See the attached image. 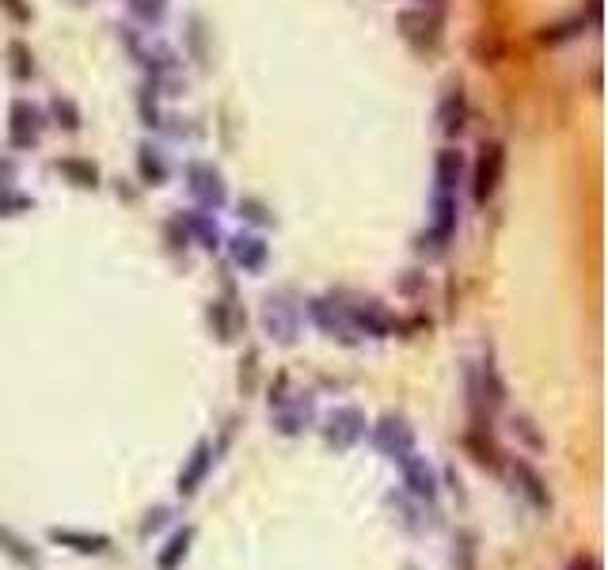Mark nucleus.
Returning a JSON list of instances; mask_svg holds the SVG:
<instances>
[{"mask_svg":"<svg viewBox=\"0 0 608 570\" xmlns=\"http://www.w3.org/2000/svg\"><path fill=\"white\" fill-rule=\"evenodd\" d=\"M46 540L57 548H69L76 555H107L111 551V536L107 532H88V529H69V525H54L46 532Z\"/></svg>","mask_w":608,"mask_h":570,"instance_id":"2eb2a0df","label":"nucleus"},{"mask_svg":"<svg viewBox=\"0 0 608 570\" xmlns=\"http://www.w3.org/2000/svg\"><path fill=\"white\" fill-rule=\"evenodd\" d=\"M510 430H513V437H521L529 449H544V437H540V430H536V422H532L529 415H513Z\"/></svg>","mask_w":608,"mask_h":570,"instance_id":"2f4dec72","label":"nucleus"},{"mask_svg":"<svg viewBox=\"0 0 608 570\" xmlns=\"http://www.w3.org/2000/svg\"><path fill=\"white\" fill-rule=\"evenodd\" d=\"M399 27H403V38L415 46L418 54H434L441 46V27H445V16L437 12H426V8H411L399 16Z\"/></svg>","mask_w":608,"mask_h":570,"instance_id":"ddd939ff","label":"nucleus"},{"mask_svg":"<svg viewBox=\"0 0 608 570\" xmlns=\"http://www.w3.org/2000/svg\"><path fill=\"white\" fill-rule=\"evenodd\" d=\"M76 190H95L99 187V168H95L92 160H84V156H61L54 164Z\"/></svg>","mask_w":608,"mask_h":570,"instance_id":"b1692460","label":"nucleus"},{"mask_svg":"<svg viewBox=\"0 0 608 570\" xmlns=\"http://www.w3.org/2000/svg\"><path fill=\"white\" fill-rule=\"evenodd\" d=\"M502 175H506V145L502 141H483L479 156L472 164V202L475 206H487L498 187H502Z\"/></svg>","mask_w":608,"mask_h":570,"instance_id":"39448f33","label":"nucleus"},{"mask_svg":"<svg viewBox=\"0 0 608 570\" xmlns=\"http://www.w3.org/2000/svg\"><path fill=\"white\" fill-rule=\"evenodd\" d=\"M190 544H194V525H183L168 536V544L156 551V570H179L183 559L190 555Z\"/></svg>","mask_w":608,"mask_h":570,"instance_id":"5701e85b","label":"nucleus"},{"mask_svg":"<svg viewBox=\"0 0 608 570\" xmlns=\"http://www.w3.org/2000/svg\"><path fill=\"white\" fill-rule=\"evenodd\" d=\"M164 236H168V247L171 251H187V232H183V225H179V217H171L168 225H164Z\"/></svg>","mask_w":608,"mask_h":570,"instance_id":"f704fd0d","label":"nucleus"},{"mask_svg":"<svg viewBox=\"0 0 608 570\" xmlns=\"http://www.w3.org/2000/svg\"><path fill=\"white\" fill-rule=\"evenodd\" d=\"M301 323H304V301L293 289H278V293H266L263 301V331L278 346H293L301 339Z\"/></svg>","mask_w":608,"mask_h":570,"instance_id":"f03ea898","label":"nucleus"},{"mask_svg":"<svg viewBox=\"0 0 608 570\" xmlns=\"http://www.w3.org/2000/svg\"><path fill=\"white\" fill-rule=\"evenodd\" d=\"M472 57L483 65V69L502 65V57H506V42H502V35H498V31H491V27H483V31L472 38Z\"/></svg>","mask_w":608,"mask_h":570,"instance_id":"393cba45","label":"nucleus"},{"mask_svg":"<svg viewBox=\"0 0 608 570\" xmlns=\"http://www.w3.org/2000/svg\"><path fill=\"white\" fill-rule=\"evenodd\" d=\"M16 179H19L16 156H0V217H19V213H27V209L35 206V198H27V194L16 190Z\"/></svg>","mask_w":608,"mask_h":570,"instance_id":"a211bd4d","label":"nucleus"},{"mask_svg":"<svg viewBox=\"0 0 608 570\" xmlns=\"http://www.w3.org/2000/svg\"><path fill=\"white\" fill-rule=\"evenodd\" d=\"M304 312L312 316V323L320 327L327 339L342 342V346H361V335L358 327H354V320H350V312L342 308V301L331 293V297H312V301L304 304Z\"/></svg>","mask_w":608,"mask_h":570,"instance_id":"423d86ee","label":"nucleus"},{"mask_svg":"<svg viewBox=\"0 0 608 570\" xmlns=\"http://www.w3.org/2000/svg\"><path fill=\"white\" fill-rule=\"evenodd\" d=\"M586 23L589 27H597V23H601V0H586Z\"/></svg>","mask_w":608,"mask_h":570,"instance_id":"4c0bfd02","label":"nucleus"},{"mask_svg":"<svg viewBox=\"0 0 608 570\" xmlns=\"http://www.w3.org/2000/svg\"><path fill=\"white\" fill-rule=\"evenodd\" d=\"M236 304L228 301H209V327H213V335L221 342H232L236 339Z\"/></svg>","mask_w":608,"mask_h":570,"instance_id":"bb28decb","label":"nucleus"},{"mask_svg":"<svg viewBox=\"0 0 608 570\" xmlns=\"http://www.w3.org/2000/svg\"><path fill=\"white\" fill-rule=\"evenodd\" d=\"M187 190H190V198L198 202V209L217 213V209L228 206L225 175H221V168L206 164V160H194V164H187Z\"/></svg>","mask_w":608,"mask_h":570,"instance_id":"6e6552de","label":"nucleus"},{"mask_svg":"<svg viewBox=\"0 0 608 570\" xmlns=\"http://www.w3.org/2000/svg\"><path fill=\"white\" fill-rule=\"evenodd\" d=\"M0 555H8L16 567L23 570H38L42 567V555H38V548L31 544V540H23L12 525H0Z\"/></svg>","mask_w":608,"mask_h":570,"instance_id":"412c9836","label":"nucleus"},{"mask_svg":"<svg viewBox=\"0 0 608 570\" xmlns=\"http://www.w3.org/2000/svg\"><path fill=\"white\" fill-rule=\"evenodd\" d=\"M46 133V111L31 99H16L8 107V145L16 152H31Z\"/></svg>","mask_w":608,"mask_h":570,"instance_id":"1a4fd4ad","label":"nucleus"},{"mask_svg":"<svg viewBox=\"0 0 608 570\" xmlns=\"http://www.w3.org/2000/svg\"><path fill=\"white\" fill-rule=\"evenodd\" d=\"M567 570H601V563H597L593 555H574L567 563Z\"/></svg>","mask_w":608,"mask_h":570,"instance_id":"e433bc0d","label":"nucleus"},{"mask_svg":"<svg viewBox=\"0 0 608 570\" xmlns=\"http://www.w3.org/2000/svg\"><path fill=\"white\" fill-rule=\"evenodd\" d=\"M8 57H12V76L16 80H31L35 76V54L27 50V42H8Z\"/></svg>","mask_w":608,"mask_h":570,"instance_id":"c756f323","label":"nucleus"},{"mask_svg":"<svg viewBox=\"0 0 608 570\" xmlns=\"http://www.w3.org/2000/svg\"><path fill=\"white\" fill-rule=\"evenodd\" d=\"M510 468H513V479H517V487H521V494H525V498H529V502H532V510H540V513L551 510L548 479H544V475L536 472V468H532L529 460H521V456L513 460Z\"/></svg>","mask_w":608,"mask_h":570,"instance_id":"6ab92c4d","label":"nucleus"},{"mask_svg":"<svg viewBox=\"0 0 608 570\" xmlns=\"http://www.w3.org/2000/svg\"><path fill=\"white\" fill-rule=\"evenodd\" d=\"M46 122H54L57 130L65 133H76L84 126V114H80V107H76L69 95H54L50 107H46Z\"/></svg>","mask_w":608,"mask_h":570,"instance_id":"a878e982","label":"nucleus"},{"mask_svg":"<svg viewBox=\"0 0 608 570\" xmlns=\"http://www.w3.org/2000/svg\"><path fill=\"white\" fill-rule=\"evenodd\" d=\"M130 16L141 23V27H156L160 19L168 16V0H126Z\"/></svg>","mask_w":608,"mask_h":570,"instance_id":"c85d7f7f","label":"nucleus"},{"mask_svg":"<svg viewBox=\"0 0 608 570\" xmlns=\"http://www.w3.org/2000/svg\"><path fill=\"white\" fill-rule=\"evenodd\" d=\"M369 434V418L361 407L346 403V407H335L331 415L323 418V441L335 449V453H350L354 445H361Z\"/></svg>","mask_w":608,"mask_h":570,"instance_id":"0eeeda50","label":"nucleus"},{"mask_svg":"<svg viewBox=\"0 0 608 570\" xmlns=\"http://www.w3.org/2000/svg\"><path fill=\"white\" fill-rule=\"evenodd\" d=\"M228 255H232V266L244 270V274H259L270 259V244H266L259 232H236L228 240Z\"/></svg>","mask_w":608,"mask_h":570,"instance_id":"dca6fc26","label":"nucleus"},{"mask_svg":"<svg viewBox=\"0 0 608 570\" xmlns=\"http://www.w3.org/2000/svg\"><path fill=\"white\" fill-rule=\"evenodd\" d=\"M179 225H183L190 244H198L202 251H217V247L225 244V232H221L217 217H213L209 209H183V213H179Z\"/></svg>","mask_w":608,"mask_h":570,"instance_id":"f3484780","label":"nucleus"},{"mask_svg":"<svg viewBox=\"0 0 608 570\" xmlns=\"http://www.w3.org/2000/svg\"><path fill=\"white\" fill-rule=\"evenodd\" d=\"M137 175H141V183L145 187H160V183H168V156L156 149L152 141H145L141 149H137Z\"/></svg>","mask_w":608,"mask_h":570,"instance_id":"4be33fe9","label":"nucleus"},{"mask_svg":"<svg viewBox=\"0 0 608 570\" xmlns=\"http://www.w3.org/2000/svg\"><path fill=\"white\" fill-rule=\"evenodd\" d=\"M213 460H217V445H213L209 437L194 441L187 464H183V472H179V479H175V491H179V498H194V494L202 491V483H206L209 472H213Z\"/></svg>","mask_w":608,"mask_h":570,"instance_id":"4468645a","label":"nucleus"},{"mask_svg":"<svg viewBox=\"0 0 608 570\" xmlns=\"http://www.w3.org/2000/svg\"><path fill=\"white\" fill-rule=\"evenodd\" d=\"M582 27H586V19H582V16H570V19H559V23L544 27V31H540L536 38H540L544 46H559V42H570V38L582 35Z\"/></svg>","mask_w":608,"mask_h":570,"instance_id":"cd10ccee","label":"nucleus"},{"mask_svg":"<svg viewBox=\"0 0 608 570\" xmlns=\"http://www.w3.org/2000/svg\"><path fill=\"white\" fill-rule=\"evenodd\" d=\"M240 217L251 221V225H270V221H274V217H270V209H266L259 198H244V202H240Z\"/></svg>","mask_w":608,"mask_h":570,"instance_id":"473e14b6","label":"nucleus"},{"mask_svg":"<svg viewBox=\"0 0 608 570\" xmlns=\"http://www.w3.org/2000/svg\"><path fill=\"white\" fill-rule=\"evenodd\" d=\"M270 422L285 437L304 434L316 422V396L289 388V377H278V388H270Z\"/></svg>","mask_w":608,"mask_h":570,"instance_id":"f257e3e1","label":"nucleus"},{"mask_svg":"<svg viewBox=\"0 0 608 570\" xmlns=\"http://www.w3.org/2000/svg\"><path fill=\"white\" fill-rule=\"evenodd\" d=\"M168 517H171V506H156V510H149V517H145V525H141V536L149 540L152 532H156V529H164V525H168Z\"/></svg>","mask_w":608,"mask_h":570,"instance_id":"72a5a7b5","label":"nucleus"},{"mask_svg":"<svg viewBox=\"0 0 608 570\" xmlns=\"http://www.w3.org/2000/svg\"><path fill=\"white\" fill-rule=\"evenodd\" d=\"M0 8H4L8 16L16 19V23H27V19H31V8H27V0H0Z\"/></svg>","mask_w":608,"mask_h":570,"instance_id":"c9c22d12","label":"nucleus"},{"mask_svg":"<svg viewBox=\"0 0 608 570\" xmlns=\"http://www.w3.org/2000/svg\"><path fill=\"white\" fill-rule=\"evenodd\" d=\"M137 111H141L149 130H164V118H160V107H156V88L152 84H145L141 95H137Z\"/></svg>","mask_w":608,"mask_h":570,"instance_id":"7c9ffc66","label":"nucleus"},{"mask_svg":"<svg viewBox=\"0 0 608 570\" xmlns=\"http://www.w3.org/2000/svg\"><path fill=\"white\" fill-rule=\"evenodd\" d=\"M464 175H468V160H464V152L460 149H441L434 160V190H445V194H456L460 183H464Z\"/></svg>","mask_w":608,"mask_h":570,"instance_id":"aec40b11","label":"nucleus"},{"mask_svg":"<svg viewBox=\"0 0 608 570\" xmlns=\"http://www.w3.org/2000/svg\"><path fill=\"white\" fill-rule=\"evenodd\" d=\"M456 225H460V198L456 194H445V190H434L430 198V221H426V232L418 236V251L422 255H445V247L453 244Z\"/></svg>","mask_w":608,"mask_h":570,"instance_id":"7ed1b4c3","label":"nucleus"},{"mask_svg":"<svg viewBox=\"0 0 608 570\" xmlns=\"http://www.w3.org/2000/svg\"><path fill=\"white\" fill-rule=\"evenodd\" d=\"M335 297L350 312V320H354L361 339H388V335H396L399 320L377 297H361V293H335Z\"/></svg>","mask_w":608,"mask_h":570,"instance_id":"20e7f679","label":"nucleus"},{"mask_svg":"<svg viewBox=\"0 0 608 570\" xmlns=\"http://www.w3.org/2000/svg\"><path fill=\"white\" fill-rule=\"evenodd\" d=\"M396 464H399V472H403V487L411 491V498H418L422 506H434L437 491H441L434 464L418 453V449H415V453H407V456H399Z\"/></svg>","mask_w":608,"mask_h":570,"instance_id":"9b49d317","label":"nucleus"},{"mask_svg":"<svg viewBox=\"0 0 608 570\" xmlns=\"http://www.w3.org/2000/svg\"><path fill=\"white\" fill-rule=\"evenodd\" d=\"M468 118H472L468 88H464L460 80L445 84V92L437 99V130L445 133V137H460V133L468 130Z\"/></svg>","mask_w":608,"mask_h":570,"instance_id":"f8f14e48","label":"nucleus"},{"mask_svg":"<svg viewBox=\"0 0 608 570\" xmlns=\"http://www.w3.org/2000/svg\"><path fill=\"white\" fill-rule=\"evenodd\" d=\"M369 437H373V445H377L388 460H399V456H407V453H415L418 449L415 426H411L403 415L377 418V426H369Z\"/></svg>","mask_w":608,"mask_h":570,"instance_id":"9d476101","label":"nucleus"}]
</instances>
